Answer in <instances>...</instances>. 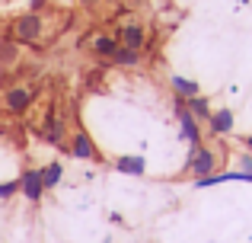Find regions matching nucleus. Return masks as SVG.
<instances>
[{"label":"nucleus","mask_w":252,"mask_h":243,"mask_svg":"<svg viewBox=\"0 0 252 243\" xmlns=\"http://www.w3.org/2000/svg\"><path fill=\"white\" fill-rule=\"evenodd\" d=\"M26 3H29V13H42L51 0H26Z\"/></svg>","instance_id":"a211bd4d"},{"label":"nucleus","mask_w":252,"mask_h":243,"mask_svg":"<svg viewBox=\"0 0 252 243\" xmlns=\"http://www.w3.org/2000/svg\"><path fill=\"white\" fill-rule=\"evenodd\" d=\"M19 192L26 195V199L32 202V205H38L42 202V195H45V182H42V170L38 167H32V170H26L23 176H19Z\"/></svg>","instance_id":"6e6552de"},{"label":"nucleus","mask_w":252,"mask_h":243,"mask_svg":"<svg viewBox=\"0 0 252 243\" xmlns=\"http://www.w3.org/2000/svg\"><path fill=\"white\" fill-rule=\"evenodd\" d=\"M185 109H189V112L195 115L198 122H208V119H211V112H214V109H211V103L204 100L201 93H198V96H191V100H185Z\"/></svg>","instance_id":"2eb2a0df"},{"label":"nucleus","mask_w":252,"mask_h":243,"mask_svg":"<svg viewBox=\"0 0 252 243\" xmlns=\"http://www.w3.org/2000/svg\"><path fill=\"white\" fill-rule=\"evenodd\" d=\"M115 35H118V45H125V48H134V51L147 48V29H144V23H137V19L122 23Z\"/></svg>","instance_id":"0eeeda50"},{"label":"nucleus","mask_w":252,"mask_h":243,"mask_svg":"<svg viewBox=\"0 0 252 243\" xmlns=\"http://www.w3.org/2000/svg\"><path fill=\"white\" fill-rule=\"evenodd\" d=\"M169 87H172V93H176L179 100H191V96L201 93V87H198L195 80H189V77H179V74L169 77Z\"/></svg>","instance_id":"f8f14e48"},{"label":"nucleus","mask_w":252,"mask_h":243,"mask_svg":"<svg viewBox=\"0 0 252 243\" xmlns=\"http://www.w3.org/2000/svg\"><path fill=\"white\" fill-rule=\"evenodd\" d=\"M77 3H80V6H83V10H96V6H99V3H102V0H77Z\"/></svg>","instance_id":"aec40b11"},{"label":"nucleus","mask_w":252,"mask_h":243,"mask_svg":"<svg viewBox=\"0 0 252 243\" xmlns=\"http://www.w3.org/2000/svg\"><path fill=\"white\" fill-rule=\"evenodd\" d=\"M67 154L77 157V160H90V163H99V160H102L96 141L90 138V131H86V128H74V131H70V138H67Z\"/></svg>","instance_id":"20e7f679"},{"label":"nucleus","mask_w":252,"mask_h":243,"mask_svg":"<svg viewBox=\"0 0 252 243\" xmlns=\"http://www.w3.org/2000/svg\"><path fill=\"white\" fill-rule=\"evenodd\" d=\"M240 170H246V173H252V154H243V157H240Z\"/></svg>","instance_id":"6ab92c4d"},{"label":"nucleus","mask_w":252,"mask_h":243,"mask_svg":"<svg viewBox=\"0 0 252 243\" xmlns=\"http://www.w3.org/2000/svg\"><path fill=\"white\" fill-rule=\"evenodd\" d=\"M16 61H19V45L10 42V38H3V42H0V64H3V68H13Z\"/></svg>","instance_id":"dca6fc26"},{"label":"nucleus","mask_w":252,"mask_h":243,"mask_svg":"<svg viewBox=\"0 0 252 243\" xmlns=\"http://www.w3.org/2000/svg\"><path fill=\"white\" fill-rule=\"evenodd\" d=\"M208 128H211V135H230L233 131V112L230 109H214L211 112V119H208Z\"/></svg>","instance_id":"9d476101"},{"label":"nucleus","mask_w":252,"mask_h":243,"mask_svg":"<svg viewBox=\"0 0 252 243\" xmlns=\"http://www.w3.org/2000/svg\"><path fill=\"white\" fill-rule=\"evenodd\" d=\"M115 48H118L115 32H96V35L90 38V55L99 58V61H109V58L115 55Z\"/></svg>","instance_id":"1a4fd4ad"},{"label":"nucleus","mask_w":252,"mask_h":243,"mask_svg":"<svg viewBox=\"0 0 252 243\" xmlns=\"http://www.w3.org/2000/svg\"><path fill=\"white\" fill-rule=\"evenodd\" d=\"M19 192V179H6V182H0V199H13V195Z\"/></svg>","instance_id":"f3484780"},{"label":"nucleus","mask_w":252,"mask_h":243,"mask_svg":"<svg viewBox=\"0 0 252 243\" xmlns=\"http://www.w3.org/2000/svg\"><path fill=\"white\" fill-rule=\"evenodd\" d=\"M112 167L118 170V173H128V176H144L147 173V163H144V157H118Z\"/></svg>","instance_id":"ddd939ff"},{"label":"nucleus","mask_w":252,"mask_h":243,"mask_svg":"<svg viewBox=\"0 0 252 243\" xmlns=\"http://www.w3.org/2000/svg\"><path fill=\"white\" fill-rule=\"evenodd\" d=\"M243 144H246V147L252 150V135H249V138H243Z\"/></svg>","instance_id":"412c9836"},{"label":"nucleus","mask_w":252,"mask_h":243,"mask_svg":"<svg viewBox=\"0 0 252 243\" xmlns=\"http://www.w3.org/2000/svg\"><path fill=\"white\" fill-rule=\"evenodd\" d=\"M64 179V163L61 160H51L48 167H42V182H45V192L48 189H58Z\"/></svg>","instance_id":"4468645a"},{"label":"nucleus","mask_w":252,"mask_h":243,"mask_svg":"<svg viewBox=\"0 0 252 243\" xmlns=\"http://www.w3.org/2000/svg\"><path fill=\"white\" fill-rule=\"evenodd\" d=\"M32 103H35V87H29V83H13L3 90V109L10 115H26Z\"/></svg>","instance_id":"7ed1b4c3"},{"label":"nucleus","mask_w":252,"mask_h":243,"mask_svg":"<svg viewBox=\"0 0 252 243\" xmlns=\"http://www.w3.org/2000/svg\"><path fill=\"white\" fill-rule=\"evenodd\" d=\"M185 173L201 179V176L217 173V150L208 147V144H198V147L189 150V160H185Z\"/></svg>","instance_id":"f03ea898"},{"label":"nucleus","mask_w":252,"mask_h":243,"mask_svg":"<svg viewBox=\"0 0 252 243\" xmlns=\"http://www.w3.org/2000/svg\"><path fill=\"white\" fill-rule=\"evenodd\" d=\"M172 109H176V119H179V125H182V138L189 141V147H198V144H204L201 141V122L195 119V115L185 109V100H172Z\"/></svg>","instance_id":"423d86ee"},{"label":"nucleus","mask_w":252,"mask_h":243,"mask_svg":"<svg viewBox=\"0 0 252 243\" xmlns=\"http://www.w3.org/2000/svg\"><path fill=\"white\" fill-rule=\"evenodd\" d=\"M141 61H144V51L125 48V45H118V48H115V55L109 58V64H115V68H137Z\"/></svg>","instance_id":"9b49d317"},{"label":"nucleus","mask_w":252,"mask_h":243,"mask_svg":"<svg viewBox=\"0 0 252 243\" xmlns=\"http://www.w3.org/2000/svg\"><path fill=\"white\" fill-rule=\"evenodd\" d=\"M42 138L67 154V138L70 135H67V122H64L61 112H55V109H48V112H45V119H42Z\"/></svg>","instance_id":"39448f33"},{"label":"nucleus","mask_w":252,"mask_h":243,"mask_svg":"<svg viewBox=\"0 0 252 243\" xmlns=\"http://www.w3.org/2000/svg\"><path fill=\"white\" fill-rule=\"evenodd\" d=\"M6 38L16 45H38L45 38V16L42 13H19L6 26Z\"/></svg>","instance_id":"f257e3e1"}]
</instances>
